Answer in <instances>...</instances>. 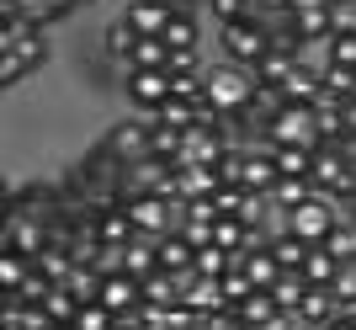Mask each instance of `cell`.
<instances>
[{
	"label": "cell",
	"mask_w": 356,
	"mask_h": 330,
	"mask_svg": "<svg viewBox=\"0 0 356 330\" xmlns=\"http://www.w3.org/2000/svg\"><path fill=\"white\" fill-rule=\"evenodd\" d=\"M266 293H271V299H277V309H298V299L309 293V283H303L298 272H282V277H277V283H271Z\"/></svg>",
	"instance_id": "obj_28"
},
{
	"label": "cell",
	"mask_w": 356,
	"mask_h": 330,
	"mask_svg": "<svg viewBox=\"0 0 356 330\" xmlns=\"http://www.w3.org/2000/svg\"><path fill=\"white\" fill-rule=\"evenodd\" d=\"M16 54L27 59V70H43V64L54 59V43H48V27H38V22H27V27L16 32Z\"/></svg>",
	"instance_id": "obj_13"
},
{
	"label": "cell",
	"mask_w": 356,
	"mask_h": 330,
	"mask_svg": "<svg viewBox=\"0 0 356 330\" xmlns=\"http://www.w3.org/2000/svg\"><path fill=\"white\" fill-rule=\"evenodd\" d=\"M102 144H106V155H112V160H122V165L144 160V155H149V118H144V112H138V118H122L118 128L102 139Z\"/></svg>",
	"instance_id": "obj_6"
},
{
	"label": "cell",
	"mask_w": 356,
	"mask_h": 330,
	"mask_svg": "<svg viewBox=\"0 0 356 330\" xmlns=\"http://www.w3.org/2000/svg\"><path fill=\"white\" fill-rule=\"evenodd\" d=\"M218 48L229 64H255L266 54V27L255 16H239V22H218Z\"/></svg>",
	"instance_id": "obj_2"
},
{
	"label": "cell",
	"mask_w": 356,
	"mask_h": 330,
	"mask_svg": "<svg viewBox=\"0 0 356 330\" xmlns=\"http://www.w3.org/2000/svg\"><path fill=\"white\" fill-rule=\"evenodd\" d=\"M250 91H255V80H250V70L245 64H213L208 70V102H213V112H239V107L250 102Z\"/></svg>",
	"instance_id": "obj_1"
},
{
	"label": "cell",
	"mask_w": 356,
	"mask_h": 330,
	"mask_svg": "<svg viewBox=\"0 0 356 330\" xmlns=\"http://www.w3.org/2000/svg\"><path fill=\"white\" fill-rule=\"evenodd\" d=\"M134 43H138V32L128 27V22H106V32H102V48H106V59L112 64H122V75H128V59H134Z\"/></svg>",
	"instance_id": "obj_14"
},
{
	"label": "cell",
	"mask_w": 356,
	"mask_h": 330,
	"mask_svg": "<svg viewBox=\"0 0 356 330\" xmlns=\"http://www.w3.org/2000/svg\"><path fill=\"white\" fill-rule=\"evenodd\" d=\"M239 330H245V325H239Z\"/></svg>",
	"instance_id": "obj_42"
},
{
	"label": "cell",
	"mask_w": 356,
	"mask_h": 330,
	"mask_svg": "<svg viewBox=\"0 0 356 330\" xmlns=\"http://www.w3.org/2000/svg\"><path fill=\"white\" fill-rule=\"evenodd\" d=\"M48 288H54V283H48L43 272L32 267L27 277H22V288H16V299H22V304H43V299H48Z\"/></svg>",
	"instance_id": "obj_35"
},
{
	"label": "cell",
	"mask_w": 356,
	"mask_h": 330,
	"mask_svg": "<svg viewBox=\"0 0 356 330\" xmlns=\"http://www.w3.org/2000/svg\"><path fill=\"white\" fill-rule=\"evenodd\" d=\"M266 197H271V208H277V213H293L298 203H309V197H314V187H309V176H277Z\"/></svg>",
	"instance_id": "obj_16"
},
{
	"label": "cell",
	"mask_w": 356,
	"mask_h": 330,
	"mask_svg": "<svg viewBox=\"0 0 356 330\" xmlns=\"http://www.w3.org/2000/svg\"><path fill=\"white\" fill-rule=\"evenodd\" d=\"M250 11H293V0H250Z\"/></svg>",
	"instance_id": "obj_38"
},
{
	"label": "cell",
	"mask_w": 356,
	"mask_h": 330,
	"mask_svg": "<svg viewBox=\"0 0 356 330\" xmlns=\"http://www.w3.org/2000/svg\"><path fill=\"white\" fill-rule=\"evenodd\" d=\"M0 330H6V325H0Z\"/></svg>",
	"instance_id": "obj_43"
},
{
	"label": "cell",
	"mask_w": 356,
	"mask_h": 330,
	"mask_svg": "<svg viewBox=\"0 0 356 330\" xmlns=\"http://www.w3.org/2000/svg\"><path fill=\"white\" fill-rule=\"evenodd\" d=\"M266 245H271V256H277V267H282V272H298V267H303V256H309V240H298L293 229L266 235Z\"/></svg>",
	"instance_id": "obj_19"
},
{
	"label": "cell",
	"mask_w": 356,
	"mask_h": 330,
	"mask_svg": "<svg viewBox=\"0 0 356 330\" xmlns=\"http://www.w3.org/2000/svg\"><path fill=\"white\" fill-rule=\"evenodd\" d=\"M202 11H208L213 22H239V16H250V0H208Z\"/></svg>",
	"instance_id": "obj_37"
},
{
	"label": "cell",
	"mask_w": 356,
	"mask_h": 330,
	"mask_svg": "<svg viewBox=\"0 0 356 330\" xmlns=\"http://www.w3.org/2000/svg\"><path fill=\"white\" fill-rule=\"evenodd\" d=\"M96 299H102L112 315H128V309H138V304H144V283H138V277H128V272H106Z\"/></svg>",
	"instance_id": "obj_9"
},
{
	"label": "cell",
	"mask_w": 356,
	"mask_h": 330,
	"mask_svg": "<svg viewBox=\"0 0 356 330\" xmlns=\"http://www.w3.org/2000/svg\"><path fill=\"white\" fill-rule=\"evenodd\" d=\"M223 160V139L213 123H192L181 134V165H218Z\"/></svg>",
	"instance_id": "obj_8"
},
{
	"label": "cell",
	"mask_w": 356,
	"mask_h": 330,
	"mask_svg": "<svg viewBox=\"0 0 356 330\" xmlns=\"http://www.w3.org/2000/svg\"><path fill=\"white\" fill-rule=\"evenodd\" d=\"M122 91H128V102L149 118L154 107L170 102V70H128V75H122Z\"/></svg>",
	"instance_id": "obj_4"
},
{
	"label": "cell",
	"mask_w": 356,
	"mask_h": 330,
	"mask_svg": "<svg viewBox=\"0 0 356 330\" xmlns=\"http://www.w3.org/2000/svg\"><path fill=\"white\" fill-rule=\"evenodd\" d=\"M128 70H170V48H165L160 38H138Z\"/></svg>",
	"instance_id": "obj_23"
},
{
	"label": "cell",
	"mask_w": 356,
	"mask_h": 330,
	"mask_svg": "<svg viewBox=\"0 0 356 330\" xmlns=\"http://www.w3.org/2000/svg\"><path fill=\"white\" fill-rule=\"evenodd\" d=\"M277 144H293V150H319V128H314V107H282L277 123L266 128Z\"/></svg>",
	"instance_id": "obj_5"
},
{
	"label": "cell",
	"mask_w": 356,
	"mask_h": 330,
	"mask_svg": "<svg viewBox=\"0 0 356 330\" xmlns=\"http://www.w3.org/2000/svg\"><path fill=\"white\" fill-rule=\"evenodd\" d=\"M325 251L335 256V261H356V224H346V219H335V229L325 235Z\"/></svg>",
	"instance_id": "obj_27"
},
{
	"label": "cell",
	"mask_w": 356,
	"mask_h": 330,
	"mask_svg": "<svg viewBox=\"0 0 356 330\" xmlns=\"http://www.w3.org/2000/svg\"><path fill=\"white\" fill-rule=\"evenodd\" d=\"M43 330H70V325H64V320H48V325Z\"/></svg>",
	"instance_id": "obj_40"
},
{
	"label": "cell",
	"mask_w": 356,
	"mask_h": 330,
	"mask_svg": "<svg viewBox=\"0 0 356 330\" xmlns=\"http://www.w3.org/2000/svg\"><path fill=\"white\" fill-rule=\"evenodd\" d=\"M70 330H112V309H106L102 299L80 304V309H74V320H70Z\"/></svg>",
	"instance_id": "obj_30"
},
{
	"label": "cell",
	"mask_w": 356,
	"mask_h": 330,
	"mask_svg": "<svg viewBox=\"0 0 356 330\" xmlns=\"http://www.w3.org/2000/svg\"><path fill=\"white\" fill-rule=\"evenodd\" d=\"M11 192H16V187H11L6 176H0V219H6V208H11Z\"/></svg>",
	"instance_id": "obj_39"
},
{
	"label": "cell",
	"mask_w": 356,
	"mask_h": 330,
	"mask_svg": "<svg viewBox=\"0 0 356 330\" xmlns=\"http://www.w3.org/2000/svg\"><path fill=\"white\" fill-rule=\"evenodd\" d=\"M335 272H341V261H335V256H330L325 245H309V256H303L298 277H303L309 288H330V277H335Z\"/></svg>",
	"instance_id": "obj_17"
},
{
	"label": "cell",
	"mask_w": 356,
	"mask_h": 330,
	"mask_svg": "<svg viewBox=\"0 0 356 330\" xmlns=\"http://www.w3.org/2000/svg\"><path fill=\"white\" fill-rule=\"evenodd\" d=\"M170 96H176V102H208V64L170 70Z\"/></svg>",
	"instance_id": "obj_18"
},
{
	"label": "cell",
	"mask_w": 356,
	"mask_h": 330,
	"mask_svg": "<svg viewBox=\"0 0 356 330\" xmlns=\"http://www.w3.org/2000/svg\"><path fill=\"white\" fill-rule=\"evenodd\" d=\"M218 288H223V304H245V299L255 293V283L239 272V261H229V272L218 277Z\"/></svg>",
	"instance_id": "obj_31"
},
{
	"label": "cell",
	"mask_w": 356,
	"mask_h": 330,
	"mask_svg": "<svg viewBox=\"0 0 356 330\" xmlns=\"http://www.w3.org/2000/svg\"><path fill=\"white\" fill-rule=\"evenodd\" d=\"M192 272H197V277H223V272H229V251H218V245H197V251H192Z\"/></svg>",
	"instance_id": "obj_29"
},
{
	"label": "cell",
	"mask_w": 356,
	"mask_h": 330,
	"mask_svg": "<svg viewBox=\"0 0 356 330\" xmlns=\"http://www.w3.org/2000/svg\"><path fill=\"white\" fill-rule=\"evenodd\" d=\"M330 32H356V0H330Z\"/></svg>",
	"instance_id": "obj_36"
},
{
	"label": "cell",
	"mask_w": 356,
	"mask_h": 330,
	"mask_svg": "<svg viewBox=\"0 0 356 330\" xmlns=\"http://www.w3.org/2000/svg\"><path fill=\"white\" fill-rule=\"evenodd\" d=\"M181 293H176V277L170 272H149L144 277V304H154V309H170Z\"/></svg>",
	"instance_id": "obj_25"
},
{
	"label": "cell",
	"mask_w": 356,
	"mask_h": 330,
	"mask_svg": "<svg viewBox=\"0 0 356 330\" xmlns=\"http://www.w3.org/2000/svg\"><path fill=\"white\" fill-rule=\"evenodd\" d=\"M27 272H32V261H27V256H16L11 245H0V293H16Z\"/></svg>",
	"instance_id": "obj_24"
},
{
	"label": "cell",
	"mask_w": 356,
	"mask_h": 330,
	"mask_svg": "<svg viewBox=\"0 0 356 330\" xmlns=\"http://www.w3.org/2000/svg\"><path fill=\"white\" fill-rule=\"evenodd\" d=\"M213 192H218V171L213 165H176V203L213 197Z\"/></svg>",
	"instance_id": "obj_11"
},
{
	"label": "cell",
	"mask_w": 356,
	"mask_h": 330,
	"mask_svg": "<svg viewBox=\"0 0 356 330\" xmlns=\"http://www.w3.org/2000/svg\"><path fill=\"white\" fill-rule=\"evenodd\" d=\"M74 309H80V299H74L70 288H48V299H43V315L48 320H64V325H70Z\"/></svg>",
	"instance_id": "obj_32"
},
{
	"label": "cell",
	"mask_w": 356,
	"mask_h": 330,
	"mask_svg": "<svg viewBox=\"0 0 356 330\" xmlns=\"http://www.w3.org/2000/svg\"><path fill=\"white\" fill-rule=\"evenodd\" d=\"M27 75H32V70H27V59H22L16 48H11V54H0V91H11L16 80H27Z\"/></svg>",
	"instance_id": "obj_34"
},
{
	"label": "cell",
	"mask_w": 356,
	"mask_h": 330,
	"mask_svg": "<svg viewBox=\"0 0 356 330\" xmlns=\"http://www.w3.org/2000/svg\"><path fill=\"white\" fill-rule=\"evenodd\" d=\"M319 54H325V64H351L356 70V32H330Z\"/></svg>",
	"instance_id": "obj_26"
},
{
	"label": "cell",
	"mask_w": 356,
	"mask_h": 330,
	"mask_svg": "<svg viewBox=\"0 0 356 330\" xmlns=\"http://www.w3.org/2000/svg\"><path fill=\"white\" fill-rule=\"evenodd\" d=\"M118 16L138 32V38H160L165 22H170V6H165V0H128Z\"/></svg>",
	"instance_id": "obj_10"
},
{
	"label": "cell",
	"mask_w": 356,
	"mask_h": 330,
	"mask_svg": "<svg viewBox=\"0 0 356 330\" xmlns=\"http://www.w3.org/2000/svg\"><path fill=\"white\" fill-rule=\"evenodd\" d=\"M293 27L303 38V48H319L330 38V11L325 6H309V11H293Z\"/></svg>",
	"instance_id": "obj_20"
},
{
	"label": "cell",
	"mask_w": 356,
	"mask_h": 330,
	"mask_svg": "<svg viewBox=\"0 0 356 330\" xmlns=\"http://www.w3.org/2000/svg\"><path fill=\"white\" fill-rule=\"evenodd\" d=\"M160 43L170 48V54H186V48H202V27H197L192 11H170V22H165Z\"/></svg>",
	"instance_id": "obj_12"
},
{
	"label": "cell",
	"mask_w": 356,
	"mask_h": 330,
	"mask_svg": "<svg viewBox=\"0 0 356 330\" xmlns=\"http://www.w3.org/2000/svg\"><path fill=\"white\" fill-rule=\"evenodd\" d=\"M32 267L43 272V277H48V283H54V288H59L64 277H70V272H74V256H70V245H43V256H38Z\"/></svg>",
	"instance_id": "obj_22"
},
{
	"label": "cell",
	"mask_w": 356,
	"mask_h": 330,
	"mask_svg": "<svg viewBox=\"0 0 356 330\" xmlns=\"http://www.w3.org/2000/svg\"><path fill=\"white\" fill-rule=\"evenodd\" d=\"M70 6H74V11H86V6H96V0H70Z\"/></svg>",
	"instance_id": "obj_41"
},
{
	"label": "cell",
	"mask_w": 356,
	"mask_h": 330,
	"mask_svg": "<svg viewBox=\"0 0 356 330\" xmlns=\"http://www.w3.org/2000/svg\"><path fill=\"white\" fill-rule=\"evenodd\" d=\"M282 229H293L298 240H309V245H325V235L335 229V203L314 192L309 203H298L293 213H282Z\"/></svg>",
	"instance_id": "obj_3"
},
{
	"label": "cell",
	"mask_w": 356,
	"mask_h": 330,
	"mask_svg": "<svg viewBox=\"0 0 356 330\" xmlns=\"http://www.w3.org/2000/svg\"><path fill=\"white\" fill-rule=\"evenodd\" d=\"M314 150H293V144H277V171L282 176H309Z\"/></svg>",
	"instance_id": "obj_33"
},
{
	"label": "cell",
	"mask_w": 356,
	"mask_h": 330,
	"mask_svg": "<svg viewBox=\"0 0 356 330\" xmlns=\"http://www.w3.org/2000/svg\"><path fill=\"white\" fill-rule=\"evenodd\" d=\"M59 208V181H27V187H16L11 192V219H38L43 224L48 213Z\"/></svg>",
	"instance_id": "obj_7"
},
{
	"label": "cell",
	"mask_w": 356,
	"mask_h": 330,
	"mask_svg": "<svg viewBox=\"0 0 356 330\" xmlns=\"http://www.w3.org/2000/svg\"><path fill=\"white\" fill-rule=\"evenodd\" d=\"M122 272L138 277V283H144L149 272H160V261H154V240H128V245H122Z\"/></svg>",
	"instance_id": "obj_21"
},
{
	"label": "cell",
	"mask_w": 356,
	"mask_h": 330,
	"mask_svg": "<svg viewBox=\"0 0 356 330\" xmlns=\"http://www.w3.org/2000/svg\"><path fill=\"white\" fill-rule=\"evenodd\" d=\"M325 6H330V0H325Z\"/></svg>",
	"instance_id": "obj_44"
},
{
	"label": "cell",
	"mask_w": 356,
	"mask_h": 330,
	"mask_svg": "<svg viewBox=\"0 0 356 330\" xmlns=\"http://www.w3.org/2000/svg\"><path fill=\"white\" fill-rule=\"evenodd\" d=\"M154 261H160V272H186V267H192V245H186V235H181V229L160 235V240H154Z\"/></svg>",
	"instance_id": "obj_15"
}]
</instances>
